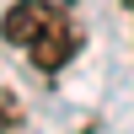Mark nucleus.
<instances>
[{
	"label": "nucleus",
	"mask_w": 134,
	"mask_h": 134,
	"mask_svg": "<svg viewBox=\"0 0 134 134\" xmlns=\"http://www.w3.org/2000/svg\"><path fill=\"white\" fill-rule=\"evenodd\" d=\"M0 38L27 48V59L38 70H59L70 64V54L81 48V27L70 21V11L54 0H16L0 21Z\"/></svg>",
	"instance_id": "f257e3e1"
},
{
	"label": "nucleus",
	"mask_w": 134,
	"mask_h": 134,
	"mask_svg": "<svg viewBox=\"0 0 134 134\" xmlns=\"http://www.w3.org/2000/svg\"><path fill=\"white\" fill-rule=\"evenodd\" d=\"M129 5H134V0H129Z\"/></svg>",
	"instance_id": "f03ea898"
}]
</instances>
